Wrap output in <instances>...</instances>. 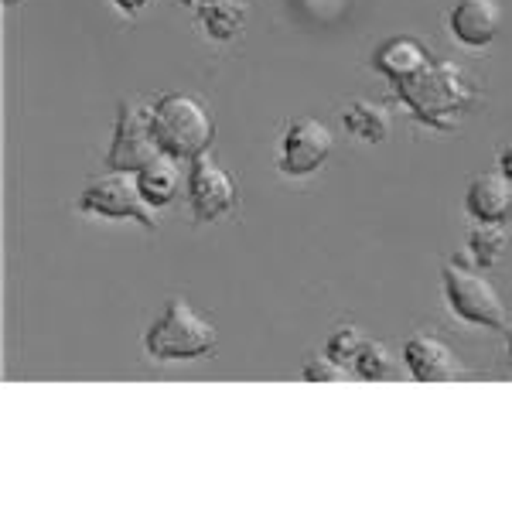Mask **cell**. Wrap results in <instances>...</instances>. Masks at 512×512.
<instances>
[{
    "label": "cell",
    "mask_w": 512,
    "mask_h": 512,
    "mask_svg": "<svg viewBox=\"0 0 512 512\" xmlns=\"http://www.w3.org/2000/svg\"><path fill=\"white\" fill-rule=\"evenodd\" d=\"M396 96L410 113L437 130H451L475 103V86L454 62H427L417 76L396 82Z\"/></svg>",
    "instance_id": "obj_1"
},
{
    "label": "cell",
    "mask_w": 512,
    "mask_h": 512,
    "mask_svg": "<svg viewBox=\"0 0 512 512\" xmlns=\"http://www.w3.org/2000/svg\"><path fill=\"white\" fill-rule=\"evenodd\" d=\"M151 130L164 154H175L178 161H195L209 154L212 137H216V120L198 96L164 93L151 106Z\"/></svg>",
    "instance_id": "obj_2"
},
{
    "label": "cell",
    "mask_w": 512,
    "mask_h": 512,
    "mask_svg": "<svg viewBox=\"0 0 512 512\" xmlns=\"http://www.w3.org/2000/svg\"><path fill=\"white\" fill-rule=\"evenodd\" d=\"M144 345L154 359L175 362V359H198L212 352L216 345V328L209 318H202L185 297H171L164 315L147 328Z\"/></svg>",
    "instance_id": "obj_3"
},
{
    "label": "cell",
    "mask_w": 512,
    "mask_h": 512,
    "mask_svg": "<svg viewBox=\"0 0 512 512\" xmlns=\"http://www.w3.org/2000/svg\"><path fill=\"white\" fill-rule=\"evenodd\" d=\"M444 294H448V304L458 318L482 328H506V304L492 287V280L478 270L465 267V263H448L444 267Z\"/></svg>",
    "instance_id": "obj_4"
},
{
    "label": "cell",
    "mask_w": 512,
    "mask_h": 512,
    "mask_svg": "<svg viewBox=\"0 0 512 512\" xmlns=\"http://www.w3.org/2000/svg\"><path fill=\"white\" fill-rule=\"evenodd\" d=\"M79 209L93 212L103 219H134L144 229H154V209L147 205L140 181L134 171H110L103 178H93L86 185V192L79 195Z\"/></svg>",
    "instance_id": "obj_5"
},
{
    "label": "cell",
    "mask_w": 512,
    "mask_h": 512,
    "mask_svg": "<svg viewBox=\"0 0 512 512\" xmlns=\"http://www.w3.org/2000/svg\"><path fill=\"white\" fill-rule=\"evenodd\" d=\"M161 154V144L151 130V110L137 103V99H120L117 130H113V144L106 151V168L110 171H137L147 168Z\"/></svg>",
    "instance_id": "obj_6"
},
{
    "label": "cell",
    "mask_w": 512,
    "mask_h": 512,
    "mask_svg": "<svg viewBox=\"0 0 512 512\" xmlns=\"http://www.w3.org/2000/svg\"><path fill=\"white\" fill-rule=\"evenodd\" d=\"M335 151V137L315 117H297L287 123L284 130V144H280V171L291 178L315 175V171L332 158Z\"/></svg>",
    "instance_id": "obj_7"
},
{
    "label": "cell",
    "mask_w": 512,
    "mask_h": 512,
    "mask_svg": "<svg viewBox=\"0 0 512 512\" xmlns=\"http://www.w3.org/2000/svg\"><path fill=\"white\" fill-rule=\"evenodd\" d=\"M188 198H192L195 219L216 222L236 209V181L209 154H202V158L192 161V171H188Z\"/></svg>",
    "instance_id": "obj_8"
},
{
    "label": "cell",
    "mask_w": 512,
    "mask_h": 512,
    "mask_svg": "<svg viewBox=\"0 0 512 512\" xmlns=\"http://www.w3.org/2000/svg\"><path fill=\"white\" fill-rule=\"evenodd\" d=\"M403 362L417 383H451L461 373L451 345L437 335H414L403 345Z\"/></svg>",
    "instance_id": "obj_9"
},
{
    "label": "cell",
    "mask_w": 512,
    "mask_h": 512,
    "mask_svg": "<svg viewBox=\"0 0 512 512\" xmlns=\"http://www.w3.org/2000/svg\"><path fill=\"white\" fill-rule=\"evenodd\" d=\"M468 216L478 222H509L512 219V181L502 171H482L465 192Z\"/></svg>",
    "instance_id": "obj_10"
},
{
    "label": "cell",
    "mask_w": 512,
    "mask_h": 512,
    "mask_svg": "<svg viewBox=\"0 0 512 512\" xmlns=\"http://www.w3.org/2000/svg\"><path fill=\"white\" fill-rule=\"evenodd\" d=\"M502 11L499 0H461L451 11V31L468 48H485L499 35Z\"/></svg>",
    "instance_id": "obj_11"
},
{
    "label": "cell",
    "mask_w": 512,
    "mask_h": 512,
    "mask_svg": "<svg viewBox=\"0 0 512 512\" xmlns=\"http://www.w3.org/2000/svg\"><path fill=\"white\" fill-rule=\"evenodd\" d=\"M427 62H431V52H427L417 38H407V35H396L390 41H383V45L376 48V55H373V65L393 82H403V79L417 76Z\"/></svg>",
    "instance_id": "obj_12"
},
{
    "label": "cell",
    "mask_w": 512,
    "mask_h": 512,
    "mask_svg": "<svg viewBox=\"0 0 512 512\" xmlns=\"http://www.w3.org/2000/svg\"><path fill=\"white\" fill-rule=\"evenodd\" d=\"M137 181H140V192H144L147 205L151 209H164L171 205L181 192V161L175 154H158L147 168L137 171Z\"/></svg>",
    "instance_id": "obj_13"
},
{
    "label": "cell",
    "mask_w": 512,
    "mask_h": 512,
    "mask_svg": "<svg viewBox=\"0 0 512 512\" xmlns=\"http://www.w3.org/2000/svg\"><path fill=\"white\" fill-rule=\"evenodd\" d=\"M342 123L352 137L366 140V144H379V140L390 137V113L379 103H369V99H355V103L345 106Z\"/></svg>",
    "instance_id": "obj_14"
},
{
    "label": "cell",
    "mask_w": 512,
    "mask_h": 512,
    "mask_svg": "<svg viewBox=\"0 0 512 512\" xmlns=\"http://www.w3.org/2000/svg\"><path fill=\"white\" fill-rule=\"evenodd\" d=\"M246 14H250L246 0H212V4L202 7V24H205V31H209L212 38L229 41V38H236L239 31H243Z\"/></svg>",
    "instance_id": "obj_15"
},
{
    "label": "cell",
    "mask_w": 512,
    "mask_h": 512,
    "mask_svg": "<svg viewBox=\"0 0 512 512\" xmlns=\"http://www.w3.org/2000/svg\"><path fill=\"white\" fill-rule=\"evenodd\" d=\"M509 246V236H506V222H478L472 229V239H468V250H472V260L475 267H495L502 260Z\"/></svg>",
    "instance_id": "obj_16"
},
{
    "label": "cell",
    "mask_w": 512,
    "mask_h": 512,
    "mask_svg": "<svg viewBox=\"0 0 512 512\" xmlns=\"http://www.w3.org/2000/svg\"><path fill=\"white\" fill-rule=\"evenodd\" d=\"M355 376L362 379H396L400 376V366H396V355H390L383 342H366L355 355V366H352Z\"/></svg>",
    "instance_id": "obj_17"
},
{
    "label": "cell",
    "mask_w": 512,
    "mask_h": 512,
    "mask_svg": "<svg viewBox=\"0 0 512 512\" xmlns=\"http://www.w3.org/2000/svg\"><path fill=\"white\" fill-rule=\"evenodd\" d=\"M362 345H366V338H362L359 328H355V325H342V328H335V332L328 335L325 355H328V359H335L338 366L352 369L355 366V355H359Z\"/></svg>",
    "instance_id": "obj_18"
},
{
    "label": "cell",
    "mask_w": 512,
    "mask_h": 512,
    "mask_svg": "<svg viewBox=\"0 0 512 512\" xmlns=\"http://www.w3.org/2000/svg\"><path fill=\"white\" fill-rule=\"evenodd\" d=\"M352 369L338 366L335 359H328V355H315V359L304 366V379L308 383H338V379H345Z\"/></svg>",
    "instance_id": "obj_19"
},
{
    "label": "cell",
    "mask_w": 512,
    "mask_h": 512,
    "mask_svg": "<svg viewBox=\"0 0 512 512\" xmlns=\"http://www.w3.org/2000/svg\"><path fill=\"white\" fill-rule=\"evenodd\" d=\"M113 4H117L120 11H127V14H137V11H144L151 0H113Z\"/></svg>",
    "instance_id": "obj_20"
},
{
    "label": "cell",
    "mask_w": 512,
    "mask_h": 512,
    "mask_svg": "<svg viewBox=\"0 0 512 512\" xmlns=\"http://www.w3.org/2000/svg\"><path fill=\"white\" fill-rule=\"evenodd\" d=\"M499 171H502V175H506V178L512 181V144L506 147V151L499 154Z\"/></svg>",
    "instance_id": "obj_21"
},
{
    "label": "cell",
    "mask_w": 512,
    "mask_h": 512,
    "mask_svg": "<svg viewBox=\"0 0 512 512\" xmlns=\"http://www.w3.org/2000/svg\"><path fill=\"white\" fill-rule=\"evenodd\" d=\"M192 4H202L205 7V4H212V0H192Z\"/></svg>",
    "instance_id": "obj_22"
},
{
    "label": "cell",
    "mask_w": 512,
    "mask_h": 512,
    "mask_svg": "<svg viewBox=\"0 0 512 512\" xmlns=\"http://www.w3.org/2000/svg\"><path fill=\"white\" fill-rule=\"evenodd\" d=\"M509 359H512V335H509Z\"/></svg>",
    "instance_id": "obj_23"
},
{
    "label": "cell",
    "mask_w": 512,
    "mask_h": 512,
    "mask_svg": "<svg viewBox=\"0 0 512 512\" xmlns=\"http://www.w3.org/2000/svg\"><path fill=\"white\" fill-rule=\"evenodd\" d=\"M4 4H18V0H4Z\"/></svg>",
    "instance_id": "obj_24"
}]
</instances>
